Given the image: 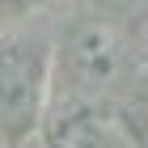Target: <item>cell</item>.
Returning <instances> with one entry per match:
<instances>
[{
    "mask_svg": "<svg viewBox=\"0 0 148 148\" xmlns=\"http://www.w3.org/2000/svg\"><path fill=\"white\" fill-rule=\"evenodd\" d=\"M47 148H148V140L119 102L97 93H76L51 110Z\"/></svg>",
    "mask_w": 148,
    "mask_h": 148,
    "instance_id": "cell-1",
    "label": "cell"
},
{
    "mask_svg": "<svg viewBox=\"0 0 148 148\" xmlns=\"http://www.w3.org/2000/svg\"><path fill=\"white\" fill-rule=\"evenodd\" d=\"M68 59L72 68H76V76L85 80V85H97V80H110L114 72H119V59H123V47H119V34H114L110 25H85V30H76L68 42Z\"/></svg>",
    "mask_w": 148,
    "mask_h": 148,
    "instance_id": "cell-2",
    "label": "cell"
}]
</instances>
